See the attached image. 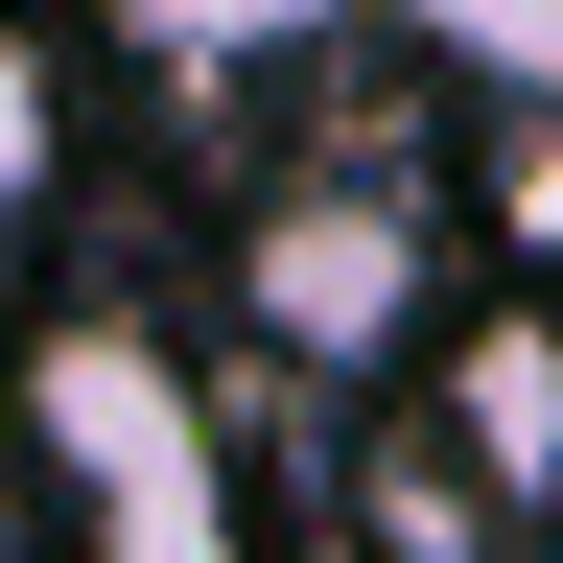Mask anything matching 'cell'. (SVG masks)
I'll use <instances>...</instances> for the list:
<instances>
[{
	"label": "cell",
	"mask_w": 563,
	"mask_h": 563,
	"mask_svg": "<svg viewBox=\"0 0 563 563\" xmlns=\"http://www.w3.org/2000/svg\"><path fill=\"white\" fill-rule=\"evenodd\" d=\"M0 470H47V517H70V540H118V563H211V540H235V422H211V376H188L141 306L24 329Z\"/></svg>",
	"instance_id": "6da1fadb"
},
{
	"label": "cell",
	"mask_w": 563,
	"mask_h": 563,
	"mask_svg": "<svg viewBox=\"0 0 563 563\" xmlns=\"http://www.w3.org/2000/svg\"><path fill=\"white\" fill-rule=\"evenodd\" d=\"M235 329L282 376H399L422 329H446V235H422L399 165H282L235 211Z\"/></svg>",
	"instance_id": "7a4b0ae2"
},
{
	"label": "cell",
	"mask_w": 563,
	"mask_h": 563,
	"mask_svg": "<svg viewBox=\"0 0 563 563\" xmlns=\"http://www.w3.org/2000/svg\"><path fill=\"white\" fill-rule=\"evenodd\" d=\"M446 470L493 493V517H563V306L446 329Z\"/></svg>",
	"instance_id": "3957f363"
},
{
	"label": "cell",
	"mask_w": 563,
	"mask_h": 563,
	"mask_svg": "<svg viewBox=\"0 0 563 563\" xmlns=\"http://www.w3.org/2000/svg\"><path fill=\"white\" fill-rule=\"evenodd\" d=\"M47 165H70V70H47L24 0H0V211H47Z\"/></svg>",
	"instance_id": "277c9868"
},
{
	"label": "cell",
	"mask_w": 563,
	"mask_h": 563,
	"mask_svg": "<svg viewBox=\"0 0 563 563\" xmlns=\"http://www.w3.org/2000/svg\"><path fill=\"white\" fill-rule=\"evenodd\" d=\"M118 24H141V47H188V70H258V47H306L329 0H118Z\"/></svg>",
	"instance_id": "5b68a950"
},
{
	"label": "cell",
	"mask_w": 563,
	"mask_h": 563,
	"mask_svg": "<svg viewBox=\"0 0 563 563\" xmlns=\"http://www.w3.org/2000/svg\"><path fill=\"white\" fill-rule=\"evenodd\" d=\"M422 24H446V47H493V70H540V95H563V0H422Z\"/></svg>",
	"instance_id": "8992f818"
},
{
	"label": "cell",
	"mask_w": 563,
	"mask_h": 563,
	"mask_svg": "<svg viewBox=\"0 0 563 563\" xmlns=\"http://www.w3.org/2000/svg\"><path fill=\"white\" fill-rule=\"evenodd\" d=\"M0 399H24V329H0Z\"/></svg>",
	"instance_id": "52a82bcc"
}]
</instances>
